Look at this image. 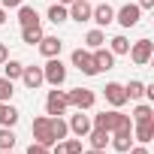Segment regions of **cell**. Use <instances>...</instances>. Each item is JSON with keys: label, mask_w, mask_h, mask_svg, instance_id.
<instances>
[{"label": "cell", "mask_w": 154, "mask_h": 154, "mask_svg": "<svg viewBox=\"0 0 154 154\" xmlns=\"http://www.w3.org/2000/svg\"><path fill=\"white\" fill-rule=\"evenodd\" d=\"M139 121H154V112H151L148 103H139V106L133 109V124H139Z\"/></svg>", "instance_id": "83f0119b"}, {"label": "cell", "mask_w": 154, "mask_h": 154, "mask_svg": "<svg viewBox=\"0 0 154 154\" xmlns=\"http://www.w3.org/2000/svg\"><path fill=\"white\" fill-rule=\"evenodd\" d=\"M36 45H39V51H42L45 57H60V48H63V42H60L57 36H42Z\"/></svg>", "instance_id": "9a60e30c"}, {"label": "cell", "mask_w": 154, "mask_h": 154, "mask_svg": "<svg viewBox=\"0 0 154 154\" xmlns=\"http://www.w3.org/2000/svg\"><path fill=\"white\" fill-rule=\"evenodd\" d=\"M109 136H112V148H115V151H121V154L130 151V145H133V130H118V133H109Z\"/></svg>", "instance_id": "e0dca14e"}, {"label": "cell", "mask_w": 154, "mask_h": 154, "mask_svg": "<svg viewBox=\"0 0 154 154\" xmlns=\"http://www.w3.org/2000/svg\"><path fill=\"white\" fill-rule=\"evenodd\" d=\"M9 60V48H6V42H0V66H3Z\"/></svg>", "instance_id": "1f68e13d"}, {"label": "cell", "mask_w": 154, "mask_h": 154, "mask_svg": "<svg viewBox=\"0 0 154 154\" xmlns=\"http://www.w3.org/2000/svg\"><path fill=\"white\" fill-rule=\"evenodd\" d=\"M139 18H142V9H139L136 3H127V6H121V9L115 12V21H118L121 27H136Z\"/></svg>", "instance_id": "52a82bcc"}, {"label": "cell", "mask_w": 154, "mask_h": 154, "mask_svg": "<svg viewBox=\"0 0 154 154\" xmlns=\"http://www.w3.org/2000/svg\"><path fill=\"white\" fill-rule=\"evenodd\" d=\"M0 154H12V151H0Z\"/></svg>", "instance_id": "f35d334b"}, {"label": "cell", "mask_w": 154, "mask_h": 154, "mask_svg": "<svg viewBox=\"0 0 154 154\" xmlns=\"http://www.w3.org/2000/svg\"><path fill=\"white\" fill-rule=\"evenodd\" d=\"M27 154H51V148H45V145H39V142H30V145H27Z\"/></svg>", "instance_id": "4dcf8cb0"}, {"label": "cell", "mask_w": 154, "mask_h": 154, "mask_svg": "<svg viewBox=\"0 0 154 154\" xmlns=\"http://www.w3.org/2000/svg\"><path fill=\"white\" fill-rule=\"evenodd\" d=\"M21 69H24V63H21V60H12V57H9V60L3 63V75H6L9 82H15V79H21Z\"/></svg>", "instance_id": "603a6c76"}, {"label": "cell", "mask_w": 154, "mask_h": 154, "mask_svg": "<svg viewBox=\"0 0 154 154\" xmlns=\"http://www.w3.org/2000/svg\"><path fill=\"white\" fill-rule=\"evenodd\" d=\"M0 3H3V9H18L21 0H0Z\"/></svg>", "instance_id": "d6a6232c"}, {"label": "cell", "mask_w": 154, "mask_h": 154, "mask_svg": "<svg viewBox=\"0 0 154 154\" xmlns=\"http://www.w3.org/2000/svg\"><path fill=\"white\" fill-rule=\"evenodd\" d=\"M57 3H63V6H69V3H72V0H57Z\"/></svg>", "instance_id": "74e56055"}, {"label": "cell", "mask_w": 154, "mask_h": 154, "mask_svg": "<svg viewBox=\"0 0 154 154\" xmlns=\"http://www.w3.org/2000/svg\"><path fill=\"white\" fill-rule=\"evenodd\" d=\"M91 18H94L100 27H109V24L115 21V9H112L109 3H100V6H94V9H91Z\"/></svg>", "instance_id": "30bf717a"}, {"label": "cell", "mask_w": 154, "mask_h": 154, "mask_svg": "<svg viewBox=\"0 0 154 154\" xmlns=\"http://www.w3.org/2000/svg\"><path fill=\"white\" fill-rule=\"evenodd\" d=\"M66 109H69L66 94H63V91H57V88H54V91H48V97H45V112H48V115H63Z\"/></svg>", "instance_id": "ba28073f"}, {"label": "cell", "mask_w": 154, "mask_h": 154, "mask_svg": "<svg viewBox=\"0 0 154 154\" xmlns=\"http://www.w3.org/2000/svg\"><path fill=\"white\" fill-rule=\"evenodd\" d=\"M103 42H106V33H103V30H100V27H97V30H91V33H88V36H85V45H88V48H91V51H94V48H100V45H103Z\"/></svg>", "instance_id": "f1b7e54d"}, {"label": "cell", "mask_w": 154, "mask_h": 154, "mask_svg": "<svg viewBox=\"0 0 154 154\" xmlns=\"http://www.w3.org/2000/svg\"><path fill=\"white\" fill-rule=\"evenodd\" d=\"M66 127H69V133H75V136L82 139V136H88V130H91L94 124H91V118H88V115H82V112H79V115H72V118H69V124H66Z\"/></svg>", "instance_id": "5bb4252c"}, {"label": "cell", "mask_w": 154, "mask_h": 154, "mask_svg": "<svg viewBox=\"0 0 154 154\" xmlns=\"http://www.w3.org/2000/svg\"><path fill=\"white\" fill-rule=\"evenodd\" d=\"M3 21H6V9H3V6H0V24H3Z\"/></svg>", "instance_id": "8d00e7d4"}, {"label": "cell", "mask_w": 154, "mask_h": 154, "mask_svg": "<svg viewBox=\"0 0 154 154\" xmlns=\"http://www.w3.org/2000/svg\"><path fill=\"white\" fill-rule=\"evenodd\" d=\"M12 91H15L12 82L3 75V79H0V103H9V100H12Z\"/></svg>", "instance_id": "f546056e"}, {"label": "cell", "mask_w": 154, "mask_h": 154, "mask_svg": "<svg viewBox=\"0 0 154 154\" xmlns=\"http://www.w3.org/2000/svg\"><path fill=\"white\" fill-rule=\"evenodd\" d=\"M91 54H94V63H97V72H103V69H112V66H115V54H112L109 48H103V45H100V48H94Z\"/></svg>", "instance_id": "2e32d148"}, {"label": "cell", "mask_w": 154, "mask_h": 154, "mask_svg": "<svg viewBox=\"0 0 154 154\" xmlns=\"http://www.w3.org/2000/svg\"><path fill=\"white\" fill-rule=\"evenodd\" d=\"M51 154H82V139H60L54 142Z\"/></svg>", "instance_id": "ac0fdd59"}, {"label": "cell", "mask_w": 154, "mask_h": 154, "mask_svg": "<svg viewBox=\"0 0 154 154\" xmlns=\"http://www.w3.org/2000/svg\"><path fill=\"white\" fill-rule=\"evenodd\" d=\"M136 6H139V9H154V0H139Z\"/></svg>", "instance_id": "e575fe53"}, {"label": "cell", "mask_w": 154, "mask_h": 154, "mask_svg": "<svg viewBox=\"0 0 154 154\" xmlns=\"http://www.w3.org/2000/svg\"><path fill=\"white\" fill-rule=\"evenodd\" d=\"M124 94H127V100H142V97H145V85H142L139 79H130V82L124 85Z\"/></svg>", "instance_id": "7402d4cb"}, {"label": "cell", "mask_w": 154, "mask_h": 154, "mask_svg": "<svg viewBox=\"0 0 154 154\" xmlns=\"http://www.w3.org/2000/svg\"><path fill=\"white\" fill-rule=\"evenodd\" d=\"M103 94H106V100H109V103H112L115 109H121V106L127 103V94H124V85H118V82H109Z\"/></svg>", "instance_id": "8fae6325"}, {"label": "cell", "mask_w": 154, "mask_h": 154, "mask_svg": "<svg viewBox=\"0 0 154 154\" xmlns=\"http://www.w3.org/2000/svg\"><path fill=\"white\" fill-rule=\"evenodd\" d=\"M18 124V109H12L9 103H0V127H15Z\"/></svg>", "instance_id": "ffe728a7"}, {"label": "cell", "mask_w": 154, "mask_h": 154, "mask_svg": "<svg viewBox=\"0 0 154 154\" xmlns=\"http://www.w3.org/2000/svg\"><path fill=\"white\" fill-rule=\"evenodd\" d=\"M66 18H69V15H66V6H63V3H51V6H48V21H51V24H63Z\"/></svg>", "instance_id": "cb8c5ba5"}, {"label": "cell", "mask_w": 154, "mask_h": 154, "mask_svg": "<svg viewBox=\"0 0 154 154\" xmlns=\"http://www.w3.org/2000/svg\"><path fill=\"white\" fill-rule=\"evenodd\" d=\"M82 154H106L103 148H91V151H82Z\"/></svg>", "instance_id": "d590c367"}, {"label": "cell", "mask_w": 154, "mask_h": 154, "mask_svg": "<svg viewBox=\"0 0 154 154\" xmlns=\"http://www.w3.org/2000/svg\"><path fill=\"white\" fill-rule=\"evenodd\" d=\"M94 127H103L109 133H118V130H133V121L127 115H121L118 109H112V112H100L94 118Z\"/></svg>", "instance_id": "6da1fadb"}, {"label": "cell", "mask_w": 154, "mask_h": 154, "mask_svg": "<svg viewBox=\"0 0 154 154\" xmlns=\"http://www.w3.org/2000/svg\"><path fill=\"white\" fill-rule=\"evenodd\" d=\"M42 79L51 85V88H60L66 82V66L60 63V57H48V63L42 66Z\"/></svg>", "instance_id": "7a4b0ae2"}, {"label": "cell", "mask_w": 154, "mask_h": 154, "mask_svg": "<svg viewBox=\"0 0 154 154\" xmlns=\"http://www.w3.org/2000/svg\"><path fill=\"white\" fill-rule=\"evenodd\" d=\"M127 154H148V148H145V145H130Z\"/></svg>", "instance_id": "836d02e7"}, {"label": "cell", "mask_w": 154, "mask_h": 154, "mask_svg": "<svg viewBox=\"0 0 154 154\" xmlns=\"http://www.w3.org/2000/svg\"><path fill=\"white\" fill-rule=\"evenodd\" d=\"M151 51H154V42H151V39H139V42H133V45H130V51H127V54L133 57V63H136V66H145V63L151 60Z\"/></svg>", "instance_id": "5b68a950"}, {"label": "cell", "mask_w": 154, "mask_h": 154, "mask_svg": "<svg viewBox=\"0 0 154 154\" xmlns=\"http://www.w3.org/2000/svg\"><path fill=\"white\" fill-rule=\"evenodd\" d=\"M88 139H91V148H103V151H106V145H109V130L91 127V130H88Z\"/></svg>", "instance_id": "d6986e66"}, {"label": "cell", "mask_w": 154, "mask_h": 154, "mask_svg": "<svg viewBox=\"0 0 154 154\" xmlns=\"http://www.w3.org/2000/svg\"><path fill=\"white\" fill-rule=\"evenodd\" d=\"M133 139H136L139 145H148V142L154 139V121H139V124H133Z\"/></svg>", "instance_id": "7c38bea8"}, {"label": "cell", "mask_w": 154, "mask_h": 154, "mask_svg": "<svg viewBox=\"0 0 154 154\" xmlns=\"http://www.w3.org/2000/svg\"><path fill=\"white\" fill-rule=\"evenodd\" d=\"M109 51L112 54H127L130 51V39L127 36H112L109 39Z\"/></svg>", "instance_id": "4316f807"}, {"label": "cell", "mask_w": 154, "mask_h": 154, "mask_svg": "<svg viewBox=\"0 0 154 154\" xmlns=\"http://www.w3.org/2000/svg\"><path fill=\"white\" fill-rule=\"evenodd\" d=\"M91 3H88V0H72V3H69V9H66V15L72 18V21H91Z\"/></svg>", "instance_id": "9c48e42d"}, {"label": "cell", "mask_w": 154, "mask_h": 154, "mask_svg": "<svg viewBox=\"0 0 154 154\" xmlns=\"http://www.w3.org/2000/svg\"><path fill=\"white\" fill-rule=\"evenodd\" d=\"M18 21H21V27H33V24H39V15H36V9L33 6H18Z\"/></svg>", "instance_id": "44dd1931"}, {"label": "cell", "mask_w": 154, "mask_h": 154, "mask_svg": "<svg viewBox=\"0 0 154 154\" xmlns=\"http://www.w3.org/2000/svg\"><path fill=\"white\" fill-rule=\"evenodd\" d=\"M15 133H12V127H0V151H12L15 148Z\"/></svg>", "instance_id": "d4e9b609"}, {"label": "cell", "mask_w": 154, "mask_h": 154, "mask_svg": "<svg viewBox=\"0 0 154 154\" xmlns=\"http://www.w3.org/2000/svg\"><path fill=\"white\" fill-rule=\"evenodd\" d=\"M72 66L79 69V72H85V75H97L94 54H91V51H85V48H75V51H72Z\"/></svg>", "instance_id": "8992f818"}, {"label": "cell", "mask_w": 154, "mask_h": 154, "mask_svg": "<svg viewBox=\"0 0 154 154\" xmlns=\"http://www.w3.org/2000/svg\"><path fill=\"white\" fill-rule=\"evenodd\" d=\"M94 91H88V88H72L69 94H66V103L69 106H75V109H79V112H85V109H91L94 106Z\"/></svg>", "instance_id": "277c9868"}, {"label": "cell", "mask_w": 154, "mask_h": 154, "mask_svg": "<svg viewBox=\"0 0 154 154\" xmlns=\"http://www.w3.org/2000/svg\"><path fill=\"white\" fill-rule=\"evenodd\" d=\"M45 33H42V27L39 24H33V27H21V39L27 42V45H33V42H39Z\"/></svg>", "instance_id": "484cf974"}, {"label": "cell", "mask_w": 154, "mask_h": 154, "mask_svg": "<svg viewBox=\"0 0 154 154\" xmlns=\"http://www.w3.org/2000/svg\"><path fill=\"white\" fill-rule=\"evenodd\" d=\"M21 82H24L30 91H36V88L45 82V79H42V66H24V69H21Z\"/></svg>", "instance_id": "4fadbf2b"}, {"label": "cell", "mask_w": 154, "mask_h": 154, "mask_svg": "<svg viewBox=\"0 0 154 154\" xmlns=\"http://www.w3.org/2000/svg\"><path fill=\"white\" fill-rule=\"evenodd\" d=\"M33 142H39V145H45V148H51L54 145V133H51V121H48V115H39V118H33Z\"/></svg>", "instance_id": "3957f363"}]
</instances>
